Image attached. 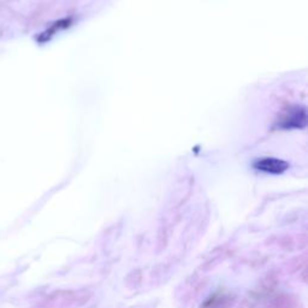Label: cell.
Returning a JSON list of instances; mask_svg holds the SVG:
<instances>
[{
	"mask_svg": "<svg viewBox=\"0 0 308 308\" xmlns=\"http://www.w3.org/2000/svg\"><path fill=\"white\" fill-rule=\"evenodd\" d=\"M254 167L259 171L279 175L289 169V164L282 159H277V158H261L254 163Z\"/></svg>",
	"mask_w": 308,
	"mask_h": 308,
	"instance_id": "cell-1",
	"label": "cell"
},
{
	"mask_svg": "<svg viewBox=\"0 0 308 308\" xmlns=\"http://www.w3.org/2000/svg\"><path fill=\"white\" fill-rule=\"evenodd\" d=\"M306 110L303 107H294L282 119V127L285 129L290 128H303L306 125Z\"/></svg>",
	"mask_w": 308,
	"mask_h": 308,
	"instance_id": "cell-2",
	"label": "cell"
}]
</instances>
